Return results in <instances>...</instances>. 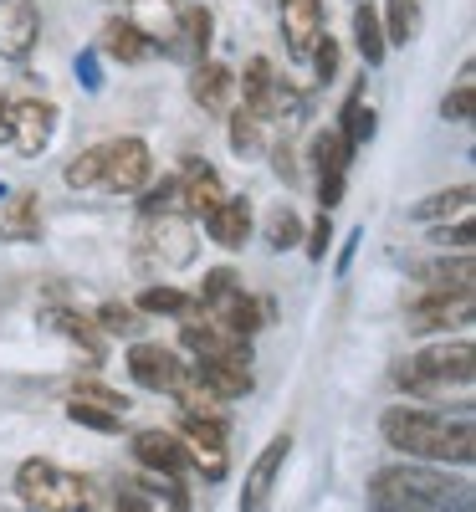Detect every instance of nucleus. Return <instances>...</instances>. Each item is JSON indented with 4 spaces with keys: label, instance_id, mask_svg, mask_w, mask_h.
<instances>
[{
    "label": "nucleus",
    "instance_id": "obj_1",
    "mask_svg": "<svg viewBox=\"0 0 476 512\" xmlns=\"http://www.w3.org/2000/svg\"><path fill=\"white\" fill-rule=\"evenodd\" d=\"M379 436L389 451L425 466H471L476 461V425L471 410H430V405H389L379 415Z\"/></svg>",
    "mask_w": 476,
    "mask_h": 512
},
{
    "label": "nucleus",
    "instance_id": "obj_2",
    "mask_svg": "<svg viewBox=\"0 0 476 512\" xmlns=\"http://www.w3.org/2000/svg\"><path fill=\"white\" fill-rule=\"evenodd\" d=\"M369 512H471V502L441 466L389 461L369 477Z\"/></svg>",
    "mask_w": 476,
    "mask_h": 512
},
{
    "label": "nucleus",
    "instance_id": "obj_3",
    "mask_svg": "<svg viewBox=\"0 0 476 512\" xmlns=\"http://www.w3.org/2000/svg\"><path fill=\"white\" fill-rule=\"evenodd\" d=\"M471 379H476V349H471L466 333L441 338V344H425L420 354L395 359V369H389V384H395L410 405H430L451 390H471Z\"/></svg>",
    "mask_w": 476,
    "mask_h": 512
},
{
    "label": "nucleus",
    "instance_id": "obj_4",
    "mask_svg": "<svg viewBox=\"0 0 476 512\" xmlns=\"http://www.w3.org/2000/svg\"><path fill=\"white\" fill-rule=\"evenodd\" d=\"M16 497L26 512H88L93 507L88 477L67 472V466H57L47 456H31L16 466Z\"/></svg>",
    "mask_w": 476,
    "mask_h": 512
},
{
    "label": "nucleus",
    "instance_id": "obj_5",
    "mask_svg": "<svg viewBox=\"0 0 476 512\" xmlns=\"http://www.w3.org/2000/svg\"><path fill=\"white\" fill-rule=\"evenodd\" d=\"M195 221L190 216H139V231H134V256L149 267V272H180L195 262Z\"/></svg>",
    "mask_w": 476,
    "mask_h": 512
},
{
    "label": "nucleus",
    "instance_id": "obj_6",
    "mask_svg": "<svg viewBox=\"0 0 476 512\" xmlns=\"http://www.w3.org/2000/svg\"><path fill=\"white\" fill-rule=\"evenodd\" d=\"M149 175H154V154L139 134L103 144V180H98L103 195H139L149 185Z\"/></svg>",
    "mask_w": 476,
    "mask_h": 512
},
{
    "label": "nucleus",
    "instance_id": "obj_7",
    "mask_svg": "<svg viewBox=\"0 0 476 512\" xmlns=\"http://www.w3.org/2000/svg\"><path fill=\"white\" fill-rule=\"evenodd\" d=\"M466 323H471V292H415L405 303V328L420 333V338L425 333L451 338V328L466 333Z\"/></svg>",
    "mask_w": 476,
    "mask_h": 512
},
{
    "label": "nucleus",
    "instance_id": "obj_8",
    "mask_svg": "<svg viewBox=\"0 0 476 512\" xmlns=\"http://www.w3.org/2000/svg\"><path fill=\"white\" fill-rule=\"evenodd\" d=\"M128 379L139 384V390H149V395H169L175 384L185 379V354L180 349H169V344H134L128 349Z\"/></svg>",
    "mask_w": 476,
    "mask_h": 512
},
{
    "label": "nucleus",
    "instance_id": "obj_9",
    "mask_svg": "<svg viewBox=\"0 0 476 512\" xmlns=\"http://www.w3.org/2000/svg\"><path fill=\"white\" fill-rule=\"evenodd\" d=\"M128 451H134V461L144 466L149 477H190V451L175 431H164V425H149V431H134V441H128Z\"/></svg>",
    "mask_w": 476,
    "mask_h": 512
},
{
    "label": "nucleus",
    "instance_id": "obj_10",
    "mask_svg": "<svg viewBox=\"0 0 476 512\" xmlns=\"http://www.w3.org/2000/svg\"><path fill=\"white\" fill-rule=\"evenodd\" d=\"M287 456H292V436H287V431H277V436L262 446V456H256V461L246 466L241 512H267V507H272V497H277V477H282Z\"/></svg>",
    "mask_w": 476,
    "mask_h": 512
},
{
    "label": "nucleus",
    "instance_id": "obj_11",
    "mask_svg": "<svg viewBox=\"0 0 476 512\" xmlns=\"http://www.w3.org/2000/svg\"><path fill=\"white\" fill-rule=\"evenodd\" d=\"M190 451V466L205 482H221L226 477V420H195L180 415V431H175Z\"/></svg>",
    "mask_w": 476,
    "mask_h": 512
},
{
    "label": "nucleus",
    "instance_id": "obj_12",
    "mask_svg": "<svg viewBox=\"0 0 476 512\" xmlns=\"http://www.w3.org/2000/svg\"><path fill=\"white\" fill-rule=\"evenodd\" d=\"M57 103L47 98H11V144L36 159V154H47V144L57 139Z\"/></svg>",
    "mask_w": 476,
    "mask_h": 512
},
{
    "label": "nucleus",
    "instance_id": "obj_13",
    "mask_svg": "<svg viewBox=\"0 0 476 512\" xmlns=\"http://www.w3.org/2000/svg\"><path fill=\"white\" fill-rule=\"evenodd\" d=\"M323 36H328L323 0H282V41H287L292 62H308Z\"/></svg>",
    "mask_w": 476,
    "mask_h": 512
},
{
    "label": "nucleus",
    "instance_id": "obj_14",
    "mask_svg": "<svg viewBox=\"0 0 476 512\" xmlns=\"http://www.w3.org/2000/svg\"><path fill=\"white\" fill-rule=\"evenodd\" d=\"M41 41L36 0H0V62H26Z\"/></svg>",
    "mask_w": 476,
    "mask_h": 512
},
{
    "label": "nucleus",
    "instance_id": "obj_15",
    "mask_svg": "<svg viewBox=\"0 0 476 512\" xmlns=\"http://www.w3.org/2000/svg\"><path fill=\"white\" fill-rule=\"evenodd\" d=\"M175 180H180V205H185V216H190V221H205L210 210L226 200V180H221V169L205 164V159H195V154L180 164V175H175Z\"/></svg>",
    "mask_w": 476,
    "mask_h": 512
},
{
    "label": "nucleus",
    "instance_id": "obj_16",
    "mask_svg": "<svg viewBox=\"0 0 476 512\" xmlns=\"http://www.w3.org/2000/svg\"><path fill=\"white\" fill-rule=\"evenodd\" d=\"M154 52H159V41H154L139 21L113 16V21H103V31H98V57H113V62H123V67H139V62H149Z\"/></svg>",
    "mask_w": 476,
    "mask_h": 512
},
{
    "label": "nucleus",
    "instance_id": "obj_17",
    "mask_svg": "<svg viewBox=\"0 0 476 512\" xmlns=\"http://www.w3.org/2000/svg\"><path fill=\"white\" fill-rule=\"evenodd\" d=\"M251 226H256V216H251V200L246 195H226L205 216V236L221 246V251H241L251 241Z\"/></svg>",
    "mask_w": 476,
    "mask_h": 512
},
{
    "label": "nucleus",
    "instance_id": "obj_18",
    "mask_svg": "<svg viewBox=\"0 0 476 512\" xmlns=\"http://www.w3.org/2000/svg\"><path fill=\"white\" fill-rule=\"evenodd\" d=\"M41 226H47V216H41V195L16 190V195L0 200V241L31 246V241H41Z\"/></svg>",
    "mask_w": 476,
    "mask_h": 512
},
{
    "label": "nucleus",
    "instance_id": "obj_19",
    "mask_svg": "<svg viewBox=\"0 0 476 512\" xmlns=\"http://www.w3.org/2000/svg\"><path fill=\"white\" fill-rule=\"evenodd\" d=\"M415 282L420 292H471L476 282V262H471V251H441L436 262H420L415 267Z\"/></svg>",
    "mask_w": 476,
    "mask_h": 512
},
{
    "label": "nucleus",
    "instance_id": "obj_20",
    "mask_svg": "<svg viewBox=\"0 0 476 512\" xmlns=\"http://www.w3.org/2000/svg\"><path fill=\"white\" fill-rule=\"evenodd\" d=\"M41 323L57 328V333L67 338V344H77L93 364H103V359H108V333H103L93 318H82V313H72V308H41Z\"/></svg>",
    "mask_w": 476,
    "mask_h": 512
},
{
    "label": "nucleus",
    "instance_id": "obj_21",
    "mask_svg": "<svg viewBox=\"0 0 476 512\" xmlns=\"http://www.w3.org/2000/svg\"><path fill=\"white\" fill-rule=\"evenodd\" d=\"M190 98H195L205 113L226 118V113H231V98H236V72H231L226 62H200L195 77H190Z\"/></svg>",
    "mask_w": 476,
    "mask_h": 512
},
{
    "label": "nucleus",
    "instance_id": "obj_22",
    "mask_svg": "<svg viewBox=\"0 0 476 512\" xmlns=\"http://www.w3.org/2000/svg\"><path fill=\"white\" fill-rule=\"evenodd\" d=\"M471 200H476V185H471V180H461V185H451V190H436V195L415 200V205H410V221H420V226H446V221H461V216H471Z\"/></svg>",
    "mask_w": 476,
    "mask_h": 512
},
{
    "label": "nucleus",
    "instance_id": "obj_23",
    "mask_svg": "<svg viewBox=\"0 0 476 512\" xmlns=\"http://www.w3.org/2000/svg\"><path fill=\"white\" fill-rule=\"evenodd\" d=\"M134 313L139 318H190L195 313V292L175 287V282H149L139 297H134Z\"/></svg>",
    "mask_w": 476,
    "mask_h": 512
},
{
    "label": "nucleus",
    "instance_id": "obj_24",
    "mask_svg": "<svg viewBox=\"0 0 476 512\" xmlns=\"http://www.w3.org/2000/svg\"><path fill=\"white\" fill-rule=\"evenodd\" d=\"M374 134H379V113L364 103V88H354L349 98H343V108H338V139L359 154Z\"/></svg>",
    "mask_w": 476,
    "mask_h": 512
},
{
    "label": "nucleus",
    "instance_id": "obj_25",
    "mask_svg": "<svg viewBox=\"0 0 476 512\" xmlns=\"http://www.w3.org/2000/svg\"><path fill=\"white\" fill-rule=\"evenodd\" d=\"M180 47H175V57H200L205 62V52H210V41H215V16L200 6H180Z\"/></svg>",
    "mask_w": 476,
    "mask_h": 512
},
{
    "label": "nucleus",
    "instance_id": "obj_26",
    "mask_svg": "<svg viewBox=\"0 0 476 512\" xmlns=\"http://www.w3.org/2000/svg\"><path fill=\"white\" fill-rule=\"evenodd\" d=\"M354 52L364 57V67H384L389 57V41H384V26H379V11L354 0Z\"/></svg>",
    "mask_w": 476,
    "mask_h": 512
},
{
    "label": "nucleus",
    "instance_id": "obj_27",
    "mask_svg": "<svg viewBox=\"0 0 476 512\" xmlns=\"http://www.w3.org/2000/svg\"><path fill=\"white\" fill-rule=\"evenodd\" d=\"M267 113H256V108H236V113H226V139H231V154H241V159H251L256 149L267 144Z\"/></svg>",
    "mask_w": 476,
    "mask_h": 512
},
{
    "label": "nucleus",
    "instance_id": "obj_28",
    "mask_svg": "<svg viewBox=\"0 0 476 512\" xmlns=\"http://www.w3.org/2000/svg\"><path fill=\"white\" fill-rule=\"evenodd\" d=\"M313 169H318V180H349V164H354V149L338 139V128H323V134L313 139Z\"/></svg>",
    "mask_w": 476,
    "mask_h": 512
},
{
    "label": "nucleus",
    "instance_id": "obj_29",
    "mask_svg": "<svg viewBox=\"0 0 476 512\" xmlns=\"http://www.w3.org/2000/svg\"><path fill=\"white\" fill-rule=\"evenodd\" d=\"M384 41L389 47H410V41L420 36V0H384Z\"/></svg>",
    "mask_w": 476,
    "mask_h": 512
},
{
    "label": "nucleus",
    "instance_id": "obj_30",
    "mask_svg": "<svg viewBox=\"0 0 476 512\" xmlns=\"http://www.w3.org/2000/svg\"><path fill=\"white\" fill-rule=\"evenodd\" d=\"M272 88H277V77H272V62H267V57H251V62H246V72L236 77L241 108H256V113H267V103H272Z\"/></svg>",
    "mask_w": 476,
    "mask_h": 512
},
{
    "label": "nucleus",
    "instance_id": "obj_31",
    "mask_svg": "<svg viewBox=\"0 0 476 512\" xmlns=\"http://www.w3.org/2000/svg\"><path fill=\"white\" fill-rule=\"evenodd\" d=\"M62 180H67V190H98V180H103V144L77 149L67 159V169H62Z\"/></svg>",
    "mask_w": 476,
    "mask_h": 512
},
{
    "label": "nucleus",
    "instance_id": "obj_32",
    "mask_svg": "<svg viewBox=\"0 0 476 512\" xmlns=\"http://www.w3.org/2000/svg\"><path fill=\"white\" fill-rule=\"evenodd\" d=\"M471 62H461V72H456V88L441 98V118L446 123H466L471 113H476V82H471Z\"/></svg>",
    "mask_w": 476,
    "mask_h": 512
},
{
    "label": "nucleus",
    "instance_id": "obj_33",
    "mask_svg": "<svg viewBox=\"0 0 476 512\" xmlns=\"http://www.w3.org/2000/svg\"><path fill=\"white\" fill-rule=\"evenodd\" d=\"M139 216H185V205H180V180H175V175H164V180L144 185Z\"/></svg>",
    "mask_w": 476,
    "mask_h": 512
},
{
    "label": "nucleus",
    "instance_id": "obj_34",
    "mask_svg": "<svg viewBox=\"0 0 476 512\" xmlns=\"http://www.w3.org/2000/svg\"><path fill=\"white\" fill-rule=\"evenodd\" d=\"M267 246L272 251H292V246H302V216L282 200V205H272V216H267Z\"/></svg>",
    "mask_w": 476,
    "mask_h": 512
},
{
    "label": "nucleus",
    "instance_id": "obj_35",
    "mask_svg": "<svg viewBox=\"0 0 476 512\" xmlns=\"http://www.w3.org/2000/svg\"><path fill=\"white\" fill-rule=\"evenodd\" d=\"M134 487L149 497V502H164L169 512H190V487L180 477H134Z\"/></svg>",
    "mask_w": 476,
    "mask_h": 512
},
{
    "label": "nucleus",
    "instance_id": "obj_36",
    "mask_svg": "<svg viewBox=\"0 0 476 512\" xmlns=\"http://www.w3.org/2000/svg\"><path fill=\"white\" fill-rule=\"evenodd\" d=\"M67 400L98 405V410H113V415H123V410H128V395H123V390H113V384H103V379H82V384H72V395H67Z\"/></svg>",
    "mask_w": 476,
    "mask_h": 512
},
{
    "label": "nucleus",
    "instance_id": "obj_37",
    "mask_svg": "<svg viewBox=\"0 0 476 512\" xmlns=\"http://www.w3.org/2000/svg\"><path fill=\"white\" fill-rule=\"evenodd\" d=\"M67 420L82 425V431H98V436H118L123 431V415L98 410V405H82V400H67Z\"/></svg>",
    "mask_w": 476,
    "mask_h": 512
},
{
    "label": "nucleus",
    "instance_id": "obj_38",
    "mask_svg": "<svg viewBox=\"0 0 476 512\" xmlns=\"http://www.w3.org/2000/svg\"><path fill=\"white\" fill-rule=\"evenodd\" d=\"M93 323H98L103 333H139V328H144V318L134 313V303H118V297L93 313Z\"/></svg>",
    "mask_w": 476,
    "mask_h": 512
},
{
    "label": "nucleus",
    "instance_id": "obj_39",
    "mask_svg": "<svg viewBox=\"0 0 476 512\" xmlns=\"http://www.w3.org/2000/svg\"><path fill=\"white\" fill-rule=\"evenodd\" d=\"M430 246H441V251H471V246H476V226H471V216L446 221V226H430Z\"/></svg>",
    "mask_w": 476,
    "mask_h": 512
},
{
    "label": "nucleus",
    "instance_id": "obj_40",
    "mask_svg": "<svg viewBox=\"0 0 476 512\" xmlns=\"http://www.w3.org/2000/svg\"><path fill=\"white\" fill-rule=\"evenodd\" d=\"M328 246H333V216L318 210V221L302 231V251H308V262H328Z\"/></svg>",
    "mask_w": 476,
    "mask_h": 512
},
{
    "label": "nucleus",
    "instance_id": "obj_41",
    "mask_svg": "<svg viewBox=\"0 0 476 512\" xmlns=\"http://www.w3.org/2000/svg\"><path fill=\"white\" fill-rule=\"evenodd\" d=\"M72 72H77V88L82 93H103V57H98V47H82L77 62H72Z\"/></svg>",
    "mask_w": 476,
    "mask_h": 512
},
{
    "label": "nucleus",
    "instance_id": "obj_42",
    "mask_svg": "<svg viewBox=\"0 0 476 512\" xmlns=\"http://www.w3.org/2000/svg\"><path fill=\"white\" fill-rule=\"evenodd\" d=\"M313 72H318V82H333L338 77V62H343V47H338V36H323L318 47H313Z\"/></svg>",
    "mask_w": 476,
    "mask_h": 512
},
{
    "label": "nucleus",
    "instance_id": "obj_43",
    "mask_svg": "<svg viewBox=\"0 0 476 512\" xmlns=\"http://www.w3.org/2000/svg\"><path fill=\"white\" fill-rule=\"evenodd\" d=\"M113 507L118 512H154V502L134 487V482H118V492H113Z\"/></svg>",
    "mask_w": 476,
    "mask_h": 512
},
{
    "label": "nucleus",
    "instance_id": "obj_44",
    "mask_svg": "<svg viewBox=\"0 0 476 512\" xmlns=\"http://www.w3.org/2000/svg\"><path fill=\"white\" fill-rule=\"evenodd\" d=\"M359 241H364V226H354L349 236H343V246H338V256H333V277H343L354 267V256H359Z\"/></svg>",
    "mask_w": 476,
    "mask_h": 512
},
{
    "label": "nucleus",
    "instance_id": "obj_45",
    "mask_svg": "<svg viewBox=\"0 0 476 512\" xmlns=\"http://www.w3.org/2000/svg\"><path fill=\"white\" fill-rule=\"evenodd\" d=\"M272 159H277V175H282L287 185H297V154H292L287 144H277V149H272Z\"/></svg>",
    "mask_w": 476,
    "mask_h": 512
},
{
    "label": "nucleus",
    "instance_id": "obj_46",
    "mask_svg": "<svg viewBox=\"0 0 476 512\" xmlns=\"http://www.w3.org/2000/svg\"><path fill=\"white\" fill-rule=\"evenodd\" d=\"M0 144H11V93L0 88Z\"/></svg>",
    "mask_w": 476,
    "mask_h": 512
},
{
    "label": "nucleus",
    "instance_id": "obj_47",
    "mask_svg": "<svg viewBox=\"0 0 476 512\" xmlns=\"http://www.w3.org/2000/svg\"><path fill=\"white\" fill-rule=\"evenodd\" d=\"M6 195H11V190H6V185H0V200H6Z\"/></svg>",
    "mask_w": 476,
    "mask_h": 512
}]
</instances>
